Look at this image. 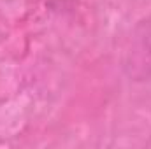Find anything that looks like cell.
Masks as SVG:
<instances>
[{
    "instance_id": "cell-1",
    "label": "cell",
    "mask_w": 151,
    "mask_h": 149,
    "mask_svg": "<svg viewBox=\"0 0 151 149\" xmlns=\"http://www.w3.org/2000/svg\"><path fill=\"white\" fill-rule=\"evenodd\" d=\"M123 70L135 82L151 81V14L132 28L123 53Z\"/></svg>"
}]
</instances>
